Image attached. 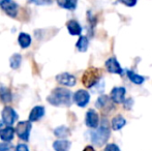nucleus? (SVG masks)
Instances as JSON below:
<instances>
[{
	"mask_svg": "<svg viewBox=\"0 0 152 151\" xmlns=\"http://www.w3.org/2000/svg\"><path fill=\"white\" fill-rule=\"evenodd\" d=\"M44 115H45V108L42 107V106H35V107L31 110L30 114H29V121H30V122L37 121V120H39Z\"/></svg>",
	"mask_w": 152,
	"mask_h": 151,
	"instance_id": "13",
	"label": "nucleus"
},
{
	"mask_svg": "<svg viewBox=\"0 0 152 151\" xmlns=\"http://www.w3.org/2000/svg\"><path fill=\"white\" fill-rule=\"evenodd\" d=\"M22 63V56L20 54H14L10 59V64L12 69H18Z\"/></svg>",
	"mask_w": 152,
	"mask_h": 151,
	"instance_id": "23",
	"label": "nucleus"
},
{
	"mask_svg": "<svg viewBox=\"0 0 152 151\" xmlns=\"http://www.w3.org/2000/svg\"><path fill=\"white\" fill-rule=\"evenodd\" d=\"M56 81L61 85H64V86L67 87H72L76 85V77L70 75L68 73H63V74H59L58 76L56 77Z\"/></svg>",
	"mask_w": 152,
	"mask_h": 151,
	"instance_id": "11",
	"label": "nucleus"
},
{
	"mask_svg": "<svg viewBox=\"0 0 152 151\" xmlns=\"http://www.w3.org/2000/svg\"><path fill=\"white\" fill-rule=\"evenodd\" d=\"M83 151H95V150H94V148L91 147V146H87V147H85V149Z\"/></svg>",
	"mask_w": 152,
	"mask_h": 151,
	"instance_id": "30",
	"label": "nucleus"
},
{
	"mask_svg": "<svg viewBox=\"0 0 152 151\" xmlns=\"http://www.w3.org/2000/svg\"><path fill=\"white\" fill-rule=\"evenodd\" d=\"M54 133H55V136L58 138H66L70 135V131L68 129V127L62 125V126H59V127H57V128H55Z\"/></svg>",
	"mask_w": 152,
	"mask_h": 151,
	"instance_id": "24",
	"label": "nucleus"
},
{
	"mask_svg": "<svg viewBox=\"0 0 152 151\" xmlns=\"http://www.w3.org/2000/svg\"><path fill=\"white\" fill-rule=\"evenodd\" d=\"M72 98H74L75 103L77 104V106H79L80 108H84L88 105L89 101H90V94L87 90L80 89L77 92H75Z\"/></svg>",
	"mask_w": 152,
	"mask_h": 151,
	"instance_id": "6",
	"label": "nucleus"
},
{
	"mask_svg": "<svg viewBox=\"0 0 152 151\" xmlns=\"http://www.w3.org/2000/svg\"><path fill=\"white\" fill-rule=\"evenodd\" d=\"M58 5L65 9L74 10L77 7V0H57Z\"/></svg>",
	"mask_w": 152,
	"mask_h": 151,
	"instance_id": "20",
	"label": "nucleus"
},
{
	"mask_svg": "<svg viewBox=\"0 0 152 151\" xmlns=\"http://www.w3.org/2000/svg\"><path fill=\"white\" fill-rule=\"evenodd\" d=\"M18 42H19V44L22 49H27L28 47H30L31 44V36L29 34L25 32H22L19 34V37H18Z\"/></svg>",
	"mask_w": 152,
	"mask_h": 151,
	"instance_id": "15",
	"label": "nucleus"
},
{
	"mask_svg": "<svg viewBox=\"0 0 152 151\" xmlns=\"http://www.w3.org/2000/svg\"><path fill=\"white\" fill-rule=\"evenodd\" d=\"M111 131L109 128V124L107 120H104L99 127L95 128V131L91 133V141L96 146H102L108 142L110 138Z\"/></svg>",
	"mask_w": 152,
	"mask_h": 151,
	"instance_id": "2",
	"label": "nucleus"
},
{
	"mask_svg": "<svg viewBox=\"0 0 152 151\" xmlns=\"http://www.w3.org/2000/svg\"><path fill=\"white\" fill-rule=\"evenodd\" d=\"M0 6L7 16L12 17V18H16L18 16L19 6L14 0H3Z\"/></svg>",
	"mask_w": 152,
	"mask_h": 151,
	"instance_id": "7",
	"label": "nucleus"
},
{
	"mask_svg": "<svg viewBox=\"0 0 152 151\" xmlns=\"http://www.w3.org/2000/svg\"><path fill=\"white\" fill-rule=\"evenodd\" d=\"M16 151H29V149L25 144H19L16 148Z\"/></svg>",
	"mask_w": 152,
	"mask_h": 151,
	"instance_id": "29",
	"label": "nucleus"
},
{
	"mask_svg": "<svg viewBox=\"0 0 152 151\" xmlns=\"http://www.w3.org/2000/svg\"><path fill=\"white\" fill-rule=\"evenodd\" d=\"M32 128V124L30 121H21L16 126V133L21 140L23 141H28L30 131Z\"/></svg>",
	"mask_w": 152,
	"mask_h": 151,
	"instance_id": "4",
	"label": "nucleus"
},
{
	"mask_svg": "<svg viewBox=\"0 0 152 151\" xmlns=\"http://www.w3.org/2000/svg\"><path fill=\"white\" fill-rule=\"evenodd\" d=\"M89 46V40L86 36H80L76 44V47L80 52H86Z\"/></svg>",
	"mask_w": 152,
	"mask_h": 151,
	"instance_id": "22",
	"label": "nucleus"
},
{
	"mask_svg": "<svg viewBox=\"0 0 152 151\" xmlns=\"http://www.w3.org/2000/svg\"><path fill=\"white\" fill-rule=\"evenodd\" d=\"M0 99L4 104H10L12 101V95L10 89L6 88V87L0 88Z\"/></svg>",
	"mask_w": 152,
	"mask_h": 151,
	"instance_id": "17",
	"label": "nucleus"
},
{
	"mask_svg": "<svg viewBox=\"0 0 152 151\" xmlns=\"http://www.w3.org/2000/svg\"><path fill=\"white\" fill-rule=\"evenodd\" d=\"M100 78H102V71L96 67H89L88 69L84 71L82 77V83L85 87L87 88H91V87L95 86L98 82H99Z\"/></svg>",
	"mask_w": 152,
	"mask_h": 151,
	"instance_id": "3",
	"label": "nucleus"
},
{
	"mask_svg": "<svg viewBox=\"0 0 152 151\" xmlns=\"http://www.w3.org/2000/svg\"><path fill=\"white\" fill-rule=\"evenodd\" d=\"M18 120V114L12 107H5L2 111V121L7 126H12Z\"/></svg>",
	"mask_w": 152,
	"mask_h": 151,
	"instance_id": "5",
	"label": "nucleus"
},
{
	"mask_svg": "<svg viewBox=\"0 0 152 151\" xmlns=\"http://www.w3.org/2000/svg\"><path fill=\"white\" fill-rule=\"evenodd\" d=\"M126 75H127L128 79H129L130 81H132L134 84H137V85H141L143 84V83L145 82V78L143 76H140L138 75V74L134 73L132 71H126Z\"/></svg>",
	"mask_w": 152,
	"mask_h": 151,
	"instance_id": "18",
	"label": "nucleus"
},
{
	"mask_svg": "<svg viewBox=\"0 0 152 151\" xmlns=\"http://www.w3.org/2000/svg\"><path fill=\"white\" fill-rule=\"evenodd\" d=\"M66 27H67V30L70 35H81L82 33V26L76 20L68 21Z\"/></svg>",
	"mask_w": 152,
	"mask_h": 151,
	"instance_id": "12",
	"label": "nucleus"
},
{
	"mask_svg": "<svg viewBox=\"0 0 152 151\" xmlns=\"http://www.w3.org/2000/svg\"><path fill=\"white\" fill-rule=\"evenodd\" d=\"M48 101L55 107H69L72 105V92L65 88H55L48 96Z\"/></svg>",
	"mask_w": 152,
	"mask_h": 151,
	"instance_id": "1",
	"label": "nucleus"
},
{
	"mask_svg": "<svg viewBox=\"0 0 152 151\" xmlns=\"http://www.w3.org/2000/svg\"><path fill=\"white\" fill-rule=\"evenodd\" d=\"M119 2L123 3L124 5L128 6V7H132L137 4V0H119Z\"/></svg>",
	"mask_w": 152,
	"mask_h": 151,
	"instance_id": "26",
	"label": "nucleus"
},
{
	"mask_svg": "<svg viewBox=\"0 0 152 151\" xmlns=\"http://www.w3.org/2000/svg\"><path fill=\"white\" fill-rule=\"evenodd\" d=\"M0 151H12V147L7 143H0Z\"/></svg>",
	"mask_w": 152,
	"mask_h": 151,
	"instance_id": "27",
	"label": "nucleus"
},
{
	"mask_svg": "<svg viewBox=\"0 0 152 151\" xmlns=\"http://www.w3.org/2000/svg\"><path fill=\"white\" fill-rule=\"evenodd\" d=\"M104 151H120V149H119L118 146L115 145V144H108Z\"/></svg>",
	"mask_w": 152,
	"mask_h": 151,
	"instance_id": "28",
	"label": "nucleus"
},
{
	"mask_svg": "<svg viewBox=\"0 0 152 151\" xmlns=\"http://www.w3.org/2000/svg\"><path fill=\"white\" fill-rule=\"evenodd\" d=\"M111 124H112V128L114 129V131H119V129H121L122 127L126 124V120L121 116V115H118V116L113 118Z\"/></svg>",
	"mask_w": 152,
	"mask_h": 151,
	"instance_id": "19",
	"label": "nucleus"
},
{
	"mask_svg": "<svg viewBox=\"0 0 152 151\" xmlns=\"http://www.w3.org/2000/svg\"><path fill=\"white\" fill-rule=\"evenodd\" d=\"M15 131H16L12 126H6L4 128L0 129V138L4 142H10L14 139Z\"/></svg>",
	"mask_w": 152,
	"mask_h": 151,
	"instance_id": "14",
	"label": "nucleus"
},
{
	"mask_svg": "<svg viewBox=\"0 0 152 151\" xmlns=\"http://www.w3.org/2000/svg\"><path fill=\"white\" fill-rule=\"evenodd\" d=\"M2 1H3V0H0V4H1V3H2Z\"/></svg>",
	"mask_w": 152,
	"mask_h": 151,
	"instance_id": "31",
	"label": "nucleus"
},
{
	"mask_svg": "<svg viewBox=\"0 0 152 151\" xmlns=\"http://www.w3.org/2000/svg\"><path fill=\"white\" fill-rule=\"evenodd\" d=\"M111 101H112V99L109 98V96H107V95H102V96L98 97V99L96 101V107H97L98 109H104V108H107V107H112Z\"/></svg>",
	"mask_w": 152,
	"mask_h": 151,
	"instance_id": "21",
	"label": "nucleus"
},
{
	"mask_svg": "<svg viewBox=\"0 0 152 151\" xmlns=\"http://www.w3.org/2000/svg\"><path fill=\"white\" fill-rule=\"evenodd\" d=\"M53 148L55 151H68L70 148V142L66 140H58L54 142Z\"/></svg>",
	"mask_w": 152,
	"mask_h": 151,
	"instance_id": "16",
	"label": "nucleus"
},
{
	"mask_svg": "<svg viewBox=\"0 0 152 151\" xmlns=\"http://www.w3.org/2000/svg\"><path fill=\"white\" fill-rule=\"evenodd\" d=\"M106 69L109 73L111 74H116V75H122L123 74V69H122L120 63L118 62L115 57H110L104 63Z\"/></svg>",
	"mask_w": 152,
	"mask_h": 151,
	"instance_id": "8",
	"label": "nucleus"
},
{
	"mask_svg": "<svg viewBox=\"0 0 152 151\" xmlns=\"http://www.w3.org/2000/svg\"><path fill=\"white\" fill-rule=\"evenodd\" d=\"M85 123L88 127L90 128H97L98 124H99V117H98V114L96 113V111L94 110H88L86 113V118H85Z\"/></svg>",
	"mask_w": 152,
	"mask_h": 151,
	"instance_id": "9",
	"label": "nucleus"
},
{
	"mask_svg": "<svg viewBox=\"0 0 152 151\" xmlns=\"http://www.w3.org/2000/svg\"><path fill=\"white\" fill-rule=\"evenodd\" d=\"M125 93L124 87H115L111 91V99L116 104H122L125 101Z\"/></svg>",
	"mask_w": 152,
	"mask_h": 151,
	"instance_id": "10",
	"label": "nucleus"
},
{
	"mask_svg": "<svg viewBox=\"0 0 152 151\" xmlns=\"http://www.w3.org/2000/svg\"><path fill=\"white\" fill-rule=\"evenodd\" d=\"M29 2L36 5H48L52 3V0H29Z\"/></svg>",
	"mask_w": 152,
	"mask_h": 151,
	"instance_id": "25",
	"label": "nucleus"
}]
</instances>
